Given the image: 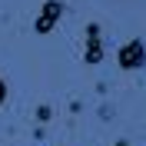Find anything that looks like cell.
Listing matches in <instances>:
<instances>
[{"mask_svg": "<svg viewBox=\"0 0 146 146\" xmlns=\"http://www.w3.org/2000/svg\"><path fill=\"white\" fill-rule=\"evenodd\" d=\"M116 63L123 66V70H139V66L146 63V43H143V40H129V43H123L116 50Z\"/></svg>", "mask_w": 146, "mask_h": 146, "instance_id": "obj_1", "label": "cell"}, {"mask_svg": "<svg viewBox=\"0 0 146 146\" xmlns=\"http://www.w3.org/2000/svg\"><path fill=\"white\" fill-rule=\"evenodd\" d=\"M60 17H63V0H46L43 7H40V17H36V23H33V30L36 33H50V30L60 23Z\"/></svg>", "mask_w": 146, "mask_h": 146, "instance_id": "obj_2", "label": "cell"}, {"mask_svg": "<svg viewBox=\"0 0 146 146\" xmlns=\"http://www.w3.org/2000/svg\"><path fill=\"white\" fill-rule=\"evenodd\" d=\"M86 66H96L103 60V40H100V23H86V50H83Z\"/></svg>", "mask_w": 146, "mask_h": 146, "instance_id": "obj_3", "label": "cell"}, {"mask_svg": "<svg viewBox=\"0 0 146 146\" xmlns=\"http://www.w3.org/2000/svg\"><path fill=\"white\" fill-rule=\"evenodd\" d=\"M50 113H53L50 106H40V110H36V119H50Z\"/></svg>", "mask_w": 146, "mask_h": 146, "instance_id": "obj_4", "label": "cell"}, {"mask_svg": "<svg viewBox=\"0 0 146 146\" xmlns=\"http://www.w3.org/2000/svg\"><path fill=\"white\" fill-rule=\"evenodd\" d=\"M3 100H7V83H3V76H0V106H3Z\"/></svg>", "mask_w": 146, "mask_h": 146, "instance_id": "obj_5", "label": "cell"}]
</instances>
